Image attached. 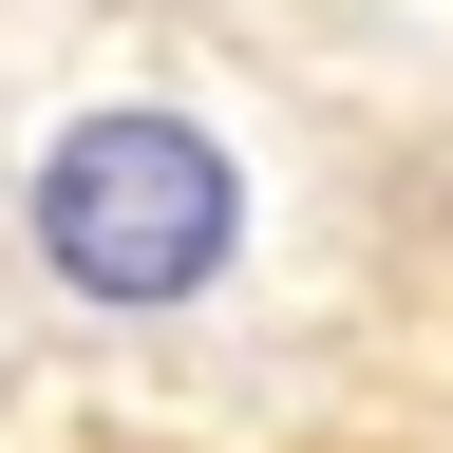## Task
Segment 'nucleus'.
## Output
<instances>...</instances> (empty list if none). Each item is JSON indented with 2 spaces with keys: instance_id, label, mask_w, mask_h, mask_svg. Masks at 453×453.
Here are the masks:
<instances>
[{
  "instance_id": "obj_1",
  "label": "nucleus",
  "mask_w": 453,
  "mask_h": 453,
  "mask_svg": "<svg viewBox=\"0 0 453 453\" xmlns=\"http://www.w3.org/2000/svg\"><path fill=\"white\" fill-rule=\"evenodd\" d=\"M226 246H246V170H226L189 113H76V133L38 151V265L76 283V303L151 321V303H189V283H226Z\"/></svg>"
}]
</instances>
